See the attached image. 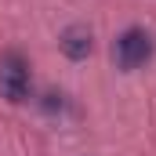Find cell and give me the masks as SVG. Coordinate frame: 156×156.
I'll return each instance as SVG.
<instances>
[{"label":"cell","mask_w":156,"mask_h":156,"mask_svg":"<svg viewBox=\"0 0 156 156\" xmlns=\"http://www.w3.org/2000/svg\"><path fill=\"white\" fill-rule=\"evenodd\" d=\"M149 58H153V37H149L145 29L131 26V29H123L116 37V44H113V62H116L123 73L142 69Z\"/></svg>","instance_id":"cell-1"},{"label":"cell","mask_w":156,"mask_h":156,"mask_svg":"<svg viewBox=\"0 0 156 156\" xmlns=\"http://www.w3.org/2000/svg\"><path fill=\"white\" fill-rule=\"evenodd\" d=\"M0 94L7 102H22L29 94V66L18 51H7L0 58Z\"/></svg>","instance_id":"cell-2"},{"label":"cell","mask_w":156,"mask_h":156,"mask_svg":"<svg viewBox=\"0 0 156 156\" xmlns=\"http://www.w3.org/2000/svg\"><path fill=\"white\" fill-rule=\"evenodd\" d=\"M58 47H62L66 58L83 62V58L91 55V29H87V26H69V29L58 37Z\"/></svg>","instance_id":"cell-3"}]
</instances>
